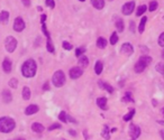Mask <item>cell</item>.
<instances>
[{
	"mask_svg": "<svg viewBox=\"0 0 164 140\" xmlns=\"http://www.w3.org/2000/svg\"><path fill=\"white\" fill-rule=\"evenodd\" d=\"M115 26H116V28H117V32H118V33H123L124 29H125V24H124V20L121 18H119V17L116 19Z\"/></svg>",
	"mask_w": 164,
	"mask_h": 140,
	"instance_id": "obj_18",
	"label": "cell"
},
{
	"mask_svg": "<svg viewBox=\"0 0 164 140\" xmlns=\"http://www.w3.org/2000/svg\"><path fill=\"white\" fill-rule=\"evenodd\" d=\"M155 70L161 74H164V63H157Z\"/></svg>",
	"mask_w": 164,
	"mask_h": 140,
	"instance_id": "obj_36",
	"label": "cell"
},
{
	"mask_svg": "<svg viewBox=\"0 0 164 140\" xmlns=\"http://www.w3.org/2000/svg\"><path fill=\"white\" fill-rule=\"evenodd\" d=\"M22 4L25 6V7H29L30 4H32V1L30 0H22Z\"/></svg>",
	"mask_w": 164,
	"mask_h": 140,
	"instance_id": "obj_42",
	"label": "cell"
},
{
	"mask_svg": "<svg viewBox=\"0 0 164 140\" xmlns=\"http://www.w3.org/2000/svg\"><path fill=\"white\" fill-rule=\"evenodd\" d=\"M98 85H99V88H102V90H106L108 93L114 92V88H112L109 83H106V82H104V81H99L98 82Z\"/></svg>",
	"mask_w": 164,
	"mask_h": 140,
	"instance_id": "obj_14",
	"label": "cell"
},
{
	"mask_svg": "<svg viewBox=\"0 0 164 140\" xmlns=\"http://www.w3.org/2000/svg\"><path fill=\"white\" fill-rule=\"evenodd\" d=\"M9 86L12 88H18V80L15 78H12L9 80Z\"/></svg>",
	"mask_w": 164,
	"mask_h": 140,
	"instance_id": "obj_33",
	"label": "cell"
},
{
	"mask_svg": "<svg viewBox=\"0 0 164 140\" xmlns=\"http://www.w3.org/2000/svg\"><path fill=\"white\" fill-rule=\"evenodd\" d=\"M69 133H70V135H72V136H77V132H75L74 130H69Z\"/></svg>",
	"mask_w": 164,
	"mask_h": 140,
	"instance_id": "obj_47",
	"label": "cell"
},
{
	"mask_svg": "<svg viewBox=\"0 0 164 140\" xmlns=\"http://www.w3.org/2000/svg\"><path fill=\"white\" fill-rule=\"evenodd\" d=\"M79 1H81V2H84V1H86V0H79Z\"/></svg>",
	"mask_w": 164,
	"mask_h": 140,
	"instance_id": "obj_56",
	"label": "cell"
},
{
	"mask_svg": "<svg viewBox=\"0 0 164 140\" xmlns=\"http://www.w3.org/2000/svg\"><path fill=\"white\" fill-rule=\"evenodd\" d=\"M101 136L104 137L106 140H109L110 139V133H109V128L107 125H104V130H102V132H101Z\"/></svg>",
	"mask_w": 164,
	"mask_h": 140,
	"instance_id": "obj_30",
	"label": "cell"
},
{
	"mask_svg": "<svg viewBox=\"0 0 164 140\" xmlns=\"http://www.w3.org/2000/svg\"><path fill=\"white\" fill-rule=\"evenodd\" d=\"M62 46H63L64 49H67V51H71L72 48H73V46H72V44H70L69 42L64 41L63 43H62Z\"/></svg>",
	"mask_w": 164,
	"mask_h": 140,
	"instance_id": "obj_38",
	"label": "cell"
},
{
	"mask_svg": "<svg viewBox=\"0 0 164 140\" xmlns=\"http://www.w3.org/2000/svg\"><path fill=\"white\" fill-rule=\"evenodd\" d=\"M1 96H2V101H4L5 103H10L11 101H12V94L8 90H4L2 93H1Z\"/></svg>",
	"mask_w": 164,
	"mask_h": 140,
	"instance_id": "obj_13",
	"label": "cell"
},
{
	"mask_svg": "<svg viewBox=\"0 0 164 140\" xmlns=\"http://www.w3.org/2000/svg\"><path fill=\"white\" fill-rule=\"evenodd\" d=\"M116 130H117V128H112V129H111V132H115Z\"/></svg>",
	"mask_w": 164,
	"mask_h": 140,
	"instance_id": "obj_54",
	"label": "cell"
},
{
	"mask_svg": "<svg viewBox=\"0 0 164 140\" xmlns=\"http://www.w3.org/2000/svg\"><path fill=\"white\" fill-rule=\"evenodd\" d=\"M121 101H123V102H131V103H134V102H135V100L133 99V96H132L131 92L125 93V95H124V98L121 99Z\"/></svg>",
	"mask_w": 164,
	"mask_h": 140,
	"instance_id": "obj_27",
	"label": "cell"
},
{
	"mask_svg": "<svg viewBox=\"0 0 164 140\" xmlns=\"http://www.w3.org/2000/svg\"><path fill=\"white\" fill-rule=\"evenodd\" d=\"M17 39H16L14 36H8L6 39H5V47H6V51L8 53H14L17 48Z\"/></svg>",
	"mask_w": 164,
	"mask_h": 140,
	"instance_id": "obj_5",
	"label": "cell"
},
{
	"mask_svg": "<svg viewBox=\"0 0 164 140\" xmlns=\"http://www.w3.org/2000/svg\"><path fill=\"white\" fill-rule=\"evenodd\" d=\"M134 10H135V1H128L126 4H124L123 7H121V12L125 16L132 15L134 12Z\"/></svg>",
	"mask_w": 164,
	"mask_h": 140,
	"instance_id": "obj_7",
	"label": "cell"
},
{
	"mask_svg": "<svg viewBox=\"0 0 164 140\" xmlns=\"http://www.w3.org/2000/svg\"><path fill=\"white\" fill-rule=\"evenodd\" d=\"M45 5L51 9L55 8V0H45Z\"/></svg>",
	"mask_w": 164,
	"mask_h": 140,
	"instance_id": "obj_37",
	"label": "cell"
},
{
	"mask_svg": "<svg viewBox=\"0 0 164 140\" xmlns=\"http://www.w3.org/2000/svg\"><path fill=\"white\" fill-rule=\"evenodd\" d=\"M152 57L149 55H142L139 58H138V61L136 62V64H135L134 66V71L136 72L137 74L139 73H143L144 71L146 70V67L149 66V64L152 63Z\"/></svg>",
	"mask_w": 164,
	"mask_h": 140,
	"instance_id": "obj_3",
	"label": "cell"
},
{
	"mask_svg": "<svg viewBox=\"0 0 164 140\" xmlns=\"http://www.w3.org/2000/svg\"><path fill=\"white\" fill-rule=\"evenodd\" d=\"M46 18H47L46 14H42V16H41V22L42 24H44V22H46Z\"/></svg>",
	"mask_w": 164,
	"mask_h": 140,
	"instance_id": "obj_43",
	"label": "cell"
},
{
	"mask_svg": "<svg viewBox=\"0 0 164 140\" xmlns=\"http://www.w3.org/2000/svg\"><path fill=\"white\" fill-rule=\"evenodd\" d=\"M67 78H65V74L62 70H57L55 73L53 74L52 76V83L54 84V86L56 88H61L65 84Z\"/></svg>",
	"mask_w": 164,
	"mask_h": 140,
	"instance_id": "obj_4",
	"label": "cell"
},
{
	"mask_svg": "<svg viewBox=\"0 0 164 140\" xmlns=\"http://www.w3.org/2000/svg\"><path fill=\"white\" fill-rule=\"evenodd\" d=\"M161 113H162V115L164 117V107L162 108V109H161Z\"/></svg>",
	"mask_w": 164,
	"mask_h": 140,
	"instance_id": "obj_52",
	"label": "cell"
},
{
	"mask_svg": "<svg viewBox=\"0 0 164 140\" xmlns=\"http://www.w3.org/2000/svg\"><path fill=\"white\" fill-rule=\"evenodd\" d=\"M90 1L97 10H102L104 8V0H90Z\"/></svg>",
	"mask_w": 164,
	"mask_h": 140,
	"instance_id": "obj_16",
	"label": "cell"
},
{
	"mask_svg": "<svg viewBox=\"0 0 164 140\" xmlns=\"http://www.w3.org/2000/svg\"><path fill=\"white\" fill-rule=\"evenodd\" d=\"M67 120H69V121H71V122H74V123H77V121H75L74 119L72 118L71 115H67Z\"/></svg>",
	"mask_w": 164,
	"mask_h": 140,
	"instance_id": "obj_45",
	"label": "cell"
},
{
	"mask_svg": "<svg viewBox=\"0 0 164 140\" xmlns=\"http://www.w3.org/2000/svg\"><path fill=\"white\" fill-rule=\"evenodd\" d=\"M107 44H108V42H107V39H106L104 37H98L97 43H96V45H97L98 48H100V49H104V48H106Z\"/></svg>",
	"mask_w": 164,
	"mask_h": 140,
	"instance_id": "obj_20",
	"label": "cell"
},
{
	"mask_svg": "<svg viewBox=\"0 0 164 140\" xmlns=\"http://www.w3.org/2000/svg\"><path fill=\"white\" fill-rule=\"evenodd\" d=\"M9 17H10L9 11L2 10L0 12V22H1V24H7L8 20H9Z\"/></svg>",
	"mask_w": 164,
	"mask_h": 140,
	"instance_id": "obj_19",
	"label": "cell"
},
{
	"mask_svg": "<svg viewBox=\"0 0 164 140\" xmlns=\"http://www.w3.org/2000/svg\"><path fill=\"white\" fill-rule=\"evenodd\" d=\"M163 76H164V74H163Z\"/></svg>",
	"mask_w": 164,
	"mask_h": 140,
	"instance_id": "obj_58",
	"label": "cell"
},
{
	"mask_svg": "<svg viewBox=\"0 0 164 140\" xmlns=\"http://www.w3.org/2000/svg\"><path fill=\"white\" fill-rule=\"evenodd\" d=\"M157 43L160 45L161 47H164V32L161 34L160 36H159V39H157Z\"/></svg>",
	"mask_w": 164,
	"mask_h": 140,
	"instance_id": "obj_39",
	"label": "cell"
},
{
	"mask_svg": "<svg viewBox=\"0 0 164 140\" xmlns=\"http://www.w3.org/2000/svg\"><path fill=\"white\" fill-rule=\"evenodd\" d=\"M2 70H4L5 73H10L11 70H12V63L9 58H6L4 59V62H2Z\"/></svg>",
	"mask_w": 164,
	"mask_h": 140,
	"instance_id": "obj_11",
	"label": "cell"
},
{
	"mask_svg": "<svg viewBox=\"0 0 164 140\" xmlns=\"http://www.w3.org/2000/svg\"><path fill=\"white\" fill-rule=\"evenodd\" d=\"M37 72V64L33 58H28L22 63V74L24 78H34Z\"/></svg>",
	"mask_w": 164,
	"mask_h": 140,
	"instance_id": "obj_1",
	"label": "cell"
},
{
	"mask_svg": "<svg viewBox=\"0 0 164 140\" xmlns=\"http://www.w3.org/2000/svg\"><path fill=\"white\" fill-rule=\"evenodd\" d=\"M157 123H160V125H164V121H162V120H157Z\"/></svg>",
	"mask_w": 164,
	"mask_h": 140,
	"instance_id": "obj_49",
	"label": "cell"
},
{
	"mask_svg": "<svg viewBox=\"0 0 164 140\" xmlns=\"http://www.w3.org/2000/svg\"><path fill=\"white\" fill-rule=\"evenodd\" d=\"M108 1H110V2H111V1H114V0H108Z\"/></svg>",
	"mask_w": 164,
	"mask_h": 140,
	"instance_id": "obj_57",
	"label": "cell"
},
{
	"mask_svg": "<svg viewBox=\"0 0 164 140\" xmlns=\"http://www.w3.org/2000/svg\"><path fill=\"white\" fill-rule=\"evenodd\" d=\"M146 10H147V6H146V5H141V6L136 9V16H137V17H141V16L144 15V12H146Z\"/></svg>",
	"mask_w": 164,
	"mask_h": 140,
	"instance_id": "obj_26",
	"label": "cell"
},
{
	"mask_svg": "<svg viewBox=\"0 0 164 140\" xmlns=\"http://www.w3.org/2000/svg\"><path fill=\"white\" fill-rule=\"evenodd\" d=\"M141 128L138 127V125H134V123H132L129 125V136H131L132 140H136L138 137L141 136Z\"/></svg>",
	"mask_w": 164,
	"mask_h": 140,
	"instance_id": "obj_8",
	"label": "cell"
},
{
	"mask_svg": "<svg viewBox=\"0 0 164 140\" xmlns=\"http://www.w3.org/2000/svg\"><path fill=\"white\" fill-rule=\"evenodd\" d=\"M118 39H119V37H118V34L117 32H114L111 34V36H110V39H109V43L111 45H116L118 43Z\"/></svg>",
	"mask_w": 164,
	"mask_h": 140,
	"instance_id": "obj_28",
	"label": "cell"
},
{
	"mask_svg": "<svg viewBox=\"0 0 164 140\" xmlns=\"http://www.w3.org/2000/svg\"><path fill=\"white\" fill-rule=\"evenodd\" d=\"M15 140H26V139H24V138H16Z\"/></svg>",
	"mask_w": 164,
	"mask_h": 140,
	"instance_id": "obj_53",
	"label": "cell"
},
{
	"mask_svg": "<svg viewBox=\"0 0 164 140\" xmlns=\"http://www.w3.org/2000/svg\"><path fill=\"white\" fill-rule=\"evenodd\" d=\"M160 136L161 138H162V140H164V129L160 130Z\"/></svg>",
	"mask_w": 164,
	"mask_h": 140,
	"instance_id": "obj_46",
	"label": "cell"
},
{
	"mask_svg": "<svg viewBox=\"0 0 164 140\" xmlns=\"http://www.w3.org/2000/svg\"><path fill=\"white\" fill-rule=\"evenodd\" d=\"M157 7H159V4H157V1H155V0H152V1L149 2V10L153 12V11L156 10Z\"/></svg>",
	"mask_w": 164,
	"mask_h": 140,
	"instance_id": "obj_31",
	"label": "cell"
},
{
	"mask_svg": "<svg viewBox=\"0 0 164 140\" xmlns=\"http://www.w3.org/2000/svg\"><path fill=\"white\" fill-rule=\"evenodd\" d=\"M134 115H135V109H132V110H129L128 113H126L124 115V118H123L124 121H131Z\"/></svg>",
	"mask_w": 164,
	"mask_h": 140,
	"instance_id": "obj_29",
	"label": "cell"
},
{
	"mask_svg": "<svg viewBox=\"0 0 164 140\" xmlns=\"http://www.w3.org/2000/svg\"><path fill=\"white\" fill-rule=\"evenodd\" d=\"M146 22H147V17H146V16H144V17H142L141 22H139V25H138V33H139V34L144 33Z\"/></svg>",
	"mask_w": 164,
	"mask_h": 140,
	"instance_id": "obj_21",
	"label": "cell"
},
{
	"mask_svg": "<svg viewBox=\"0 0 164 140\" xmlns=\"http://www.w3.org/2000/svg\"><path fill=\"white\" fill-rule=\"evenodd\" d=\"M46 49H47V52L50 53L55 52V47H54V44L52 43V39H51V38H46Z\"/></svg>",
	"mask_w": 164,
	"mask_h": 140,
	"instance_id": "obj_24",
	"label": "cell"
},
{
	"mask_svg": "<svg viewBox=\"0 0 164 140\" xmlns=\"http://www.w3.org/2000/svg\"><path fill=\"white\" fill-rule=\"evenodd\" d=\"M42 32H43V34L46 36V38H51V35H50L49 30H47V27L45 25V22L44 24H42Z\"/></svg>",
	"mask_w": 164,
	"mask_h": 140,
	"instance_id": "obj_35",
	"label": "cell"
},
{
	"mask_svg": "<svg viewBox=\"0 0 164 140\" xmlns=\"http://www.w3.org/2000/svg\"><path fill=\"white\" fill-rule=\"evenodd\" d=\"M25 27H26V24L24 22V19L22 17H16L15 20H14V25H12L14 30L17 33H22V30L25 29Z\"/></svg>",
	"mask_w": 164,
	"mask_h": 140,
	"instance_id": "obj_6",
	"label": "cell"
},
{
	"mask_svg": "<svg viewBox=\"0 0 164 140\" xmlns=\"http://www.w3.org/2000/svg\"><path fill=\"white\" fill-rule=\"evenodd\" d=\"M97 105L100 108L101 110H107L108 107H107V99L102 96V98H98L97 99Z\"/></svg>",
	"mask_w": 164,
	"mask_h": 140,
	"instance_id": "obj_15",
	"label": "cell"
},
{
	"mask_svg": "<svg viewBox=\"0 0 164 140\" xmlns=\"http://www.w3.org/2000/svg\"><path fill=\"white\" fill-rule=\"evenodd\" d=\"M120 53L126 56H131L134 53V47L131 43H124L120 47Z\"/></svg>",
	"mask_w": 164,
	"mask_h": 140,
	"instance_id": "obj_9",
	"label": "cell"
},
{
	"mask_svg": "<svg viewBox=\"0 0 164 140\" xmlns=\"http://www.w3.org/2000/svg\"><path fill=\"white\" fill-rule=\"evenodd\" d=\"M162 58L164 59V49H163V51H162Z\"/></svg>",
	"mask_w": 164,
	"mask_h": 140,
	"instance_id": "obj_55",
	"label": "cell"
},
{
	"mask_svg": "<svg viewBox=\"0 0 164 140\" xmlns=\"http://www.w3.org/2000/svg\"><path fill=\"white\" fill-rule=\"evenodd\" d=\"M43 90L44 91H49L50 90V85H49V82H46L44 85H43Z\"/></svg>",
	"mask_w": 164,
	"mask_h": 140,
	"instance_id": "obj_44",
	"label": "cell"
},
{
	"mask_svg": "<svg viewBox=\"0 0 164 140\" xmlns=\"http://www.w3.org/2000/svg\"><path fill=\"white\" fill-rule=\"evenodd\" d=\"M82 74H83V71H82L81 67H79V66L72 67L71 70L69 71V75H70V78H71L72 80H77V78H81Z\"/></svg>",
	"mask_w": 164,
	"mask_h": 140,
	"instance_id": "obj_10",
	"label": "cell"
},
{
	"mask_svg": "<svg viewBox=\"0 0 164 140\" xmlns=\"http://www.w3.org/2000/svg\"><path fill=\"white\" fill-rule=\"evenodd\" d=\"M102 71H104V64H102L101 61H97L96 64H94V73L97 75H100L102 73Z\"/></svg>",
	"mask_w": 164,
	"mask_h": 140,
	"instance_id": "obj_22",
	"label": "cell"
},
{
	"mask_svg": "<svg viewBox=\"0 0 164 140\" xmlns=\"http://www.w3.org/2000/svg\"><path fill=\"white\" fill-rule=\"evenodd\" d=\"M61 128H62V125H61L60 123H54V125H52L49 128V131H53V130H55V129H61Z\"/></svg>",
	"mask_w": 164,
	"mask_h": 140,
	"instance_id": "obj_40",
	"label": "cell"
},
{
	"mask_svg": "<svg viewBox=\"0 0 164 140\" xmlns=\"http://www.w3.org/2000/svg\"><path fill=\"white\" fill-rule=\"evenodd\" d=\"M79 64L81 65L82 67H87L89 65V59L86 55H81L79 57Z\"/></svg>",
	"mask_w": 164,
	"mask_h": 140,
	"instance_id": "obj_25",
	"label": "cell"
},
{
	"mask_svg": "<svg viewBox=\"0 0 164 140\" xmlns=\"http://www.w3.org/2000/svg\"><path fill=\"white\" fill-rule=\"evenodd\" d=\"M37 10H38V11H43V8H42L41 6H38V7H37Z\"/></svg>",
	"mask_w": 164,
	"mask_h": 140,
	"instance_id": "obj_51",
	"label": "cell"
},
{
	"mask_svg": "<svg viewBox=\"0 0 164 140\" xmlns=\"http://www.w3.org/2000/svg\"><path fill=\"white\" fill-rule=\"evenodd\" d=\"M152 102H153V105H154V107H155V105L157 104V101H156V100H153Z\"/></svg>",
	"mask_w": 164,
	"mask_h": 140,
	"instance_id": "obj_50",
	"label": "cell"
},
{
	"mask_svg": "<svg viewBox=\"0 0 164 140\" xmlns=\"http://www.w3.org/2000/svg\"><path fill=\"white\" fill-rule=\"evenodd\" d=\"M16 122L10 117H1L0 118V132L9 133L15 129Z\"/></svg>",
	"mask_w": 164,
	"mask_h": 140,
	"instance_id": "obj_2",
	"label": "cell"
},
{
	"mask_svg": "<svg viewBox=\"0 0 164 140\" xmlns=\"http://www.w3.org/2000/svg\"><path fill=\"white\" fill-rule=\"evenodd\" d=\"M32 130L36 133H42L45 130V127L41 123H38V122H34L32 125Z\"/></svg>",
	"mask_w": 164,
	"mask_h": 140,
	"instance_id": "obj_17",
	"label": "cell"
},
{
	"mask_svg": "<svg viewBox=\"0 0 164 140\" xmlns=\"http://www.w3.org/2000/svg\"><path fill=\"white\" fill-rule=\"evenodd\" d=\"M59 120L63 123H67V115L65 113V111H61L60 114H59Z\"/></svg>",
	"mask_w": 164,
	"mask_h": 140,
	"instance_id": "obj_32",
	"label": "cell"
},
{
	"mask_svg": "<svg viewBox=\"0 0 164 140\" xmlns=\"http://www.w3.org/2000/svg\"><path fill=\"white\" fill-rule=\"evenodd\" d=\"M22 99L25 101H28L30 99V95H32V92H30V88L28 86H24L22 88Z\"/></svg>",
	"mask_w": 164,
	"mask_h": 140,
	"instance_id": "obj_23",
	"label": "cell"
},
{
	"mask_svg": "<svg viewBox=\"0 0 164 140\" xmlns=\"http://www.w3.org/2000/svg\"><path fill=\"white\" fill-rule=\"evenodd\" d=\"M38 110H39L38 105H36V104H30V105H28V107L25 109V114H26V115H32V114L37 113Z\"/></svg>",
	"mask_w": 164,
	"mask_h": 140,
	"instance_id": "obj_12",
	"label": "cell"
},
{
	"mask_svg": "<svg viewBox=\"0 0 164 140\" xmlns=\"http://www.w3.org/2000/svg\"><path fill=\"white\" fill-rule=\"evenodd\" d=\"M129 30L132 33H135V22H133V20H131V22H129Z\"/></svg>",
	"mask_w": 164,
	"mask_h": 140,
	"instance_id": "obj_41",
	"label": "cell"
},
{
	"mask_svg": "<svg viewBox=\"0 0 164 140\" xmlns=\"http://www.w3.org/2000/svg\"><path fill=\"white\" fill-rule=\"evenodd\" d=\"M86 53V47H79L75 49V56L77 57H80L81 55H83Z\"/></svg>",
	"mask_w": 164,
	"mask_h": 140,
	"instance_id": "obj_34",
	"label": "cell"
},
{
	"mask_svg": "<svg viewBox=\"0 0 164 140\" xmlns=\"http://www.w3.org/2000/svg\"><path fill=\"white\" fill-rule=\"evenodd\" d=\"M141 48H142L143 52H149V48L145 47V46H141Z\"/></svg>",
	"mask_w": 164,
	"mask_h": 140,
	"instance_id": "obj_48",
	"label": "cell"
}]
</instances>
